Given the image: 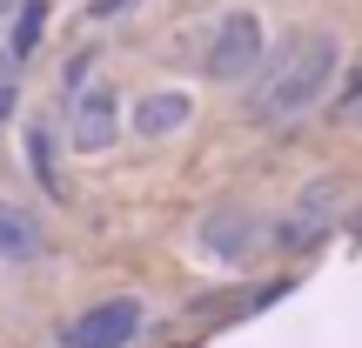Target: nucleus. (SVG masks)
Returning a JSON list of instances; mask_svg holds the SVG:
<instances>
[{
  "mask_svg": "<svg viewBox=\"0 0 362 348\" xmlns=\"http://www.w3.org/2000/svg\"><path fill=\"white\" fill-rule=\"evenodd\" d=\"M356 121H362V94H356Z\"/></svg>",
  "mask_w": 362,
  "mask_h": 348,
  "instance_id": "14",
  "label": "nucleus"
},
{
  "mask_svg": "<svg viewBox=\"0 0 362 348\" xmlns=\"http://www.w3.org/2000/svg\"><path fill=\"white\" fill-rule=\"evenodd\" d=\"M356 234H362V221H356Z\"/></svg>",
  "mask_w": 362,
  "mask_h": 348,
  "instance_id": "16",
  "label": "nucleus"
},
{
  "mask_svg": "<svg viewBox=\"0 0 362 348\" xmlns=\"http://www.w3.org/2000/svg\"><path fill=\"white\" fill-rule=\"evenodd\" d=\"M81 88H94V54H88V47H81V54H74V61H67V67H61V94H67V101H74V94H81Z\"/></svg>",
  "mask_w": 362,
  "mask_h": 348,
  "instance_id": "11",
  "label": "nucleus"
},
{
  "mask_svg": "<svg viewBox=\"0 0 362 348\" xmlns=\"http://www.w3.org/2000/svg\"><path fill=\"white\" fill-rule=\"evenodd\" d=\"M134 0H88V20H115V13H128Z\"/></svg>",
  "mask_w": 362,
  "mask_h": 348,
  "instance_id": "13",
  "label": "nucleus"
},
{
  "mask_svg": "<svg viewBox=\"0 0 362 348\" xmlns=\"http://www.w3.org/2000/svg\"><path fill=\"white\" fill-rule=\"evenodd\" d=\"M262 67H269V34H262V13H248V7L221 13L215 34H208L202 74L221 80V88H235V80H255Z\"/></svg>",
  "mask_w": 362,
  "mask_h": 348,
  "instance_id": "2",
  "label": "nucleus"
},
{
  "mask_svg": "<svg viewBox=\"0 0 362 348\" xmlns=\"http://www.w3.org/2000/svg\"><path fill=\"white\" fill-rule=\"evenodd\" d=\"M188 121H194V94H188V88H155V94L134 101L128 128L141 134V141H168V134H181Z\"/></svg>",
  "mask_w": 362,
  "mask_h": 348,
  "instance_id": "8",
  "label": "nucleus"
},
{
  "mask_svg": "<svg viewBox=\"0 0 362 348\" xmlns=\"http://www.w3.org/2000/svg\"><path fill=\"white\" fill-rule=\"evenodd\" d=\"M27 155H34L40 188H47V194H61V174H54V141H47V128H34V134H27Z\"/></svg>",
  "mask_w": 362,
  "mask_h": 348,
  "instance_id": "10",
  "label": "nucleus"
},
{
  "mask_svg": "<svg viewBox=\"0 0 362 348\" xmlns=\"http://www.w3.org/2000/svg\"><path fill=\"white\" fill-rule=\"evenodd\" d=\"M47 221L27 201H0V268H40L47 261Z\"/></svg>",
  "mask_w": 362,
  "mask_h": 348,
  "instance_id": "7",
  "label": "nucleus"
},
{
  "mask_svg": "<svg viewBox=\"0 0 362 348\" xmlns=\"http://www.w3.org/2000/svg\"><path fill=\"white\" fill-rule=\"evenodd\" d=\"M40 34H47V0H21V13H13V27H7V54L27 61V54L40 47Z\"/></svg>",
  "mask_w": 362,
  "mask_h": 348,
  "instance_id": "9",
  "label": "nucleus"
},
{
  "mask_svg": "<svg viewBox=\"0 0 362 348\" xmlns=\"http://www.w3.org/2000/svg\"><path fill=\"white\" fill-rule=\"evenodd\" d=\"M148 328V308L134 295H107L94 308H81L74 322H61V348H128Z\"/></svg>",
  "mask_w": 362,
  "mask_h": 348,
  "instance_id": "4",
  "label": "nucleus"
},
{
  "mask_svg": "<svg viewBox=\"0 0 362 348\" xmlns=\"http://www.w3.org/2000/svg\"><path fill=\"white\" fill-rule=\"evenodd\" d=\"M262 248H269V221L255 208H215V215H202V255L215 268H248Z\"/></svg>",
  "mask_w": 362,
  "mask_h": 348,
  "instance_id": "5",
  "label": "nucleus"
},
{
  "mask_svg": "<svg viewBox=\"0 0 362 348\" xmlns=\"http://www.w3.org/2000/svg\"><path fill=\"white\" fill-rule=\"evenodd\" d=\"M0 7H13V0H0Z\"/></svg>",
  "mask_w": 362,
  "mask_h": 348,
  "instance_id": "15",
  "label": "nucleus"
},
{
  "mask_svg": "<svg viewBox=\"0 0 362 348\" xmlns=\"http://www.w3.org/2000/svg\"><path fill=\"white\" fill-rule=\"evenodd\" d=\"M342 67V40L329 27H309L296 34L282 54H269V67L255 74V94H248V121L255 128H296L302 114L322 107V94L336 88Z\"/></svg>",
  "mask_w": 362,
  "mask_h": 348,
  "instance_id": "1",
  "label": "nucleus"
},
{
  "mask_svg": "<svg viewBox=\"0 0 362 348\" xmlns=\"http://www.w3.org/2000/svg\"><path fill=\"white\" fill-rule=\"evenodd\" d=\"M336 228H342V181L322 174V181H309V188L288 201V215L269 228V248H282V255H309V248L329 241Z\"/></svg>",
  "mask_w": 362,
  "mask_h": 348,
  "instance_id": "3",
  "label": "nucleus"
},
{
  "mask_svg": "<svg viewBox=\"0 0 362 348\" xmlns=\"http://www.w3.org/2000/svg\"><path fill=\"white\" fill-rule=\"evenodd\" d=\"M121 94L107 88V80H94V88H81L74 101H67V148L74 155H107V148L121 141Z\"/></svg>",
  "mask_w": 362,
  "mask_h": 348,
  "instance_id": "6",
  "label": "nucleus"
},
{
  "mask_svg": "<svg viewBox=\"0 0 362 348\" xmlns=\"http://www.w3.org/2000/svg\"><path fill=\"white\" fill-rule=\"evenodd\" d=\"M13 67H21V61H13V54H0V128H7L13 107H21V80H13Z\"/></svg>",
  "mask_w": 362,
  "mask_h": 348,
  "instance_id": "12",
  "label": "nucleus"
}]
</instances>
